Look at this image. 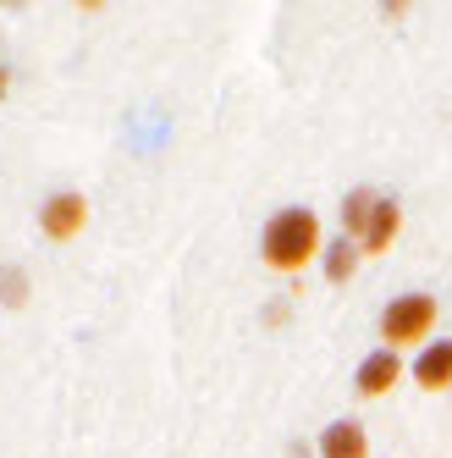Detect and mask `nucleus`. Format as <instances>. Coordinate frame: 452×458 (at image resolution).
<instances>
[{"mask_svg":"<svg viewBox=\"0 0 452 458\" xmlns=\"http://www.w3.org/2000/svg\"><path fill=\"white\" fill-rule=\"evenodd\" d=\"M6 89H12V78H6V67H0V100H6Z\"/></svg>","mask_w":452,"mask_h":458,"instance_id":"11","label":"nucleus"},{"mask_svg":"<svg viewBox=\"0 0 452 458\" xmlns=\"http://www.w3.org/2000/svg\"><path fill=\"white\" fill-rule=\"evenodd\" d=\"M260 254H265V266L281 271V276H293L304 271L314 254H326V233H320V216L304 210V205H287L265 221V238H260Z\"/></svg>","mask_w":452,"mask_h":458,"instance_id":"1","label":"nucleus"},{"mask_svg":"<svg viewBox=\"0 0 452 458\" xmlns=\"http://www.w3.org/2000/svg\"><path fill=\"white\" fill-rule=\"evenodd\" d=\"M359 243H353V238H337V243H326V276L331 282H347L353 276V266H359Z\"/></svg>","mask_w":452,"mask_h":458,"instance_id":"9","label":"nucleus"},{"mask_svg":"<svg viewBox=\"0 0 452 458\" xmlns=\"http://www.w3.org/2000/svg\"><path fill=\"white\" fill-rule=\"evenodd\" d=\"M375 205H381V193H375V188H353L347 199H342V238L364 243L370 221H375Z\"/></svg>","mask_w":452,"mask_h":458,"instance_id":"8","label":"nucleus"},{"mask_svg":"<svg viewBox=\"0 0 452 458\" xmlns=\"http://www.w3.org/2000/svg\"><path fill=\"white\" fill-rule=\"evenodd\" d=\"M398 376H403V353H392V348H375L364 365H359V398H386V392L398 386Z\"/></svg>","mask_w":452,"mask_h":458,"instance_id":"5","label":"nucleus"},{"mask_svg":"<svg viewBox=\"0 0 452 458\" xmlns=\"http://www.w3.org/2000/svg\"><path fill=\"white\" fill-rule=\"evenodd\" d=\"M83 226H88V199H83L78 188H61V193H50V199H45L39 233H45L50 243H72Z\"/></svg>","mask_w":452,"mask_h":458,"instance_id":"3","label":"nucleus"},{"mask_svg":"<svg viewBox=\"0 0 452 458\" xmlns=\"http://www.w3.org/2000/svg\"><path fill=\"white\" fill-rule=\"evenodd\" d=\"M320 458H370V437L359 420H331L320 431Z\"/></svg>","mask_w":452,"mask_h":458,"instance_id":"6","label":"nucleus"},{"mask_svg":"<svg viewBox=\"0 0 452 458\" xmlns=\"http://www.w3.org/2000/svg\"><path fill=\"white\" fill-rule=\"evenodd\" d=\"M436 332V299L431 293H403L381 310V348H414Z\"/></svg>","mask_w":452,"mask_h":458,"instance_id":"2","label":"nucleus"},{"mask_svg":"<svg viewBox=\"0 0 452 458\" xmlns=\"http://www.w3.org/2000/svg\"><path fill=\"white\" fill-rule=\"evenodd\" d=\"M414 386L419 392H447L452 386V337H436L414 359Z\"/></svg>","mask_w":452,"mask_h":458,"instance_id":"4","label":"nucleus"},{"mask_svg":"<svg viewBox=\"0 0 452 458\" xmlns=\"http://www.w3.org/2000/svg\"><path fill=\"white\" fill-rule=\"evenodd\" d=\"M0 299H6L12 310L28 304V276H22V271H6V282H0Z\"/></svg>","mask_w":452,"mask_h":458,"instance_id":"10","label":"nucleus"},{"mask_svg":"<svg viewBox=\"0 0 452 458\" xmlns=\"http://www.w3.org/2000/svg\"><path fill=\"white\" fill-rule=\"evenodd\" d=\"M398 233H403V205L398 199H386V193H381V205H375V221H370V233H364V254H386V249H392L398 243Z\"/></svg>","mask_w":452,"mask_h":458,"instance_id":"7","label":"nucleus"}]
</instances>
